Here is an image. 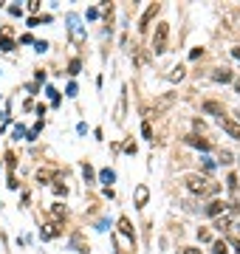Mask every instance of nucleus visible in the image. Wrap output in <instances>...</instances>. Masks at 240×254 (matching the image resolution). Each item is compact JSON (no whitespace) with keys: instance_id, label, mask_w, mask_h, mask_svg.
<instances>
[{"instance_id":"423d86ee","label":"nucleus","mask_w":240,"mask_h":254,"mask_svg":"<svg viewBox=\"0 0 240 254\" xmlns=\"http://www.w3.org/2000/svg\"><path fill=\"white\" fill-rule=\"evenodd\" d=\"M226 206H229V203H223V200H212V203L206 206V215H209V218H221Z\"/></svg>"},{"instance_id":"393cba45","label":"nucleus","mask_w":240,"mask_h":254,"mask_svg":"<svg viewBox=\"0 0 240 254\" xmlns=\"http://www.w3.org/2000/svg\"><path fill=\"white\" fill-rule=\"evenodd\" d=\"M28 11H34V14H37V11H40V0H28Z\"/></svg>"},{"instance_id":"c85d7f7f","label":"nucleus","mask_w":240,"mask_h":254,"mask_svg":"<svg viewBox=\"0 0 240 254\" xmlns=\"http://www.w3.org/2000/svg\"><path fill=\"white\" fill-rule=\"evenodd\" d=\"M23 136H26V130H23V127L17 125V127H14V138H23Z\"/></svg>"},{"instance_id":"6ab92c4d","label":"nucleus","mask_w":240,"mask_h":254,"mask_svg":"<svg viewBox=\"0 0 240 254\" xmlns=\"http://www.w3.org/2000/svg\"><path fill=\"white\" fill-rule=\"evenodd\" d=\"M212 252H215V254H229V252H226V243H223V240H218V243L212 246Z\"/></svg>"},{"instance_id":"473e14b6","label":"nucleus","mask_w":240,"mask_h":254,"mask_svg":"<svg viewBox=\"0 0 240 254\" xmlns=\"http://www.w3.org/2000/svg\"><path fill=\"white\" fill-rule=\"evenodd\" d=\"M232 246H235V249L240 252V237H238V240H232Z\"/></svg>"},{"instance_id":"2f4dec72","label":"nucleus","mask_w":240,"mask_h":254,"mask_svg":"<svg viewBox=\"0 0 240 254\" xmlns=\"http://www.w3.org/2000/svg\"><path fill=\"white\" fill-rule=\"evenodd\" d=\"M184 254H201L198 249H184Z\"/></svg>"},{"instance_id":"a878e982","label":"nucleus","mask_w":240,"mask_h":254,"mask_svg":"<svg viewBox=\"0 0 240 254\" xmlns=\"http://www.w3.org/2000/svg\"><path fill=\"white\" fill-rule=\"evenodd\" d=\"M48 96H51V102H54V105H60V93H57L54 88H48Z\"/></svg>"},{"instance_id":"cd10ccee","label":"nucleus","mask_w":240,"mask_h":254,"mask_svg":"<svg viewBox=\"0 0 240 254\" xmlns=\"http://www.w3.org/2000/svg\"><path fill=\"white\" fill-rule=\"evenodd\" d=\"M9 14H14V17H20V14H23V9H20V6H9Z\"/></svg>"},{"instance_id":"7c9ffc66","label":"nucleus","mask_w":240,"mask_h":254,"mask_svg":"<svg viewBox=\"0 0 240 254\" xmlns=\"http://www.w3.org/2000/svg\"><path fill=\"white\" fill-rule=\"evenodd\" d=\"M99 17V9H88V20H96Z\"/></svg>"},{"instance_id":"72a5a7b5","label":"nucleus","mask_w":240,"mask_h":254,"mask_svg":"<svg viewBox=\"0 0 240 254\" xmlns=\"http://www.w3.org/2000/svg\"><path fill=\"white\" fill-rule=\"evenodd\" d=\"M232 54H235V57H238V60H240V48H232Z\"/></svg>"},{"instance_id":"dca6fc26","label":"nucleus","mask_w":240,"mask_h":254,"mask_svg":"<svg viewBox=\"0 0 240 254\" xmlns=\"http://www.w3.org/2000/svg\"><path fill=\"white\" fill-rule=\"evenodd\" d=\"M0 51H14V43H11V37H3V40H0Z\"/></svg>"},{"instance_id":"9b49d317","label":"nucleus","mask_w":240,"mask_h":254,"mask_svg":"<svg viewBox=\"0 0 240 254\" xmlns=\"http://www.w3.org/2000/svg\"><path fill=\"white\" fill-rule=\"evenodd\" d=\"M229 226H232V215H223V218H218V223H215V229H221V232H226Z\"/></svg>"},{"instance_id":"6e6552de","label":"nucleus","mask_w":240,"mask_h":254,"mask_svg":"<svg viewBox=\"0 0 240 254\" xmlns=\"http://www.w3.org/2000/svg\"><path fill=\"white\" fill-rule=\"evenodd\" d=\"M212 79L215 82H232V79H235V73H232L229 68H218V71L212 73Z\"/></svg>"},{"instance_id":"412c9836","label":"nucleus","mask_w":240,"mask_h":254,"mask_svg":"<svg viewBox=\"0 0 240 254\" xmlns=\"http://www.w3.org/2000/svg\"><path fill=\"white\" fill-rule=\"evenodd\" d=\"M226 184H229V192L235 195V192H238V175H229V181Z\"/></svg>"},{"instance_id":"c9c22d12","label":"nucleus","mask_w":240,"mask_h":254,"mask_svg":"<svg viewBox=\"0 0 240 254\" xmlns=\"http://www.w3.org/2000/svg\"><path fill=\"white\" fill-rule=\"evenodd\" d=\"M238 116H240V113H238Z\"/></svg>"},{"instance_id":"f8f14e48","label":"nucleus","mask_w":240,"mask_h":254,"mask_svg":"<svg viewBox=\"0 0 240 254\" xmlns=\"http://www.w3.org/2000/svg\"><path fill=\"white\" fill-rule=\"evenodd\" d=\"M203 110H206V113H218V116H223V108L218 105V102H206V105H203Z\"/></svg>"},{"instance_id":"9d476101","label":"nucleus","mask_w":240,"mask_h":254,"mask_svg":"<svg viewBox=\"0 0 240 254\" xmlns=\"http://www.w3.org/2000/svg\"><path fill=\"white\" fill-rule=\"evenodd\" d=\"M119 232L133 240V223H130V218H119Z\"/></svg>"},{"instance_id":"f257e3e1","label":"nucleus","mask_w":240,"mask_h":254,"mask_svg":"<svg viewBox=\"0 0 240 254\" xmlns=\"http://www.w3.org/2000/svg\"><path fill=\"white\" fill-rule=\"evenodd\" d=\"M186 190L192 195H212V192H218V184H209L201 175H186Z\"/></svg>"},{"instance_id":"1a4fd4ad","label":"nucleus","mask_w":240,"mask_h":254,"mask_svg":"<svg viewBox=\"0 0 240 254\" xmlns=\"http://www.w3.org/2000/svg\"><path fill=\"white\" fill-rule=\"evenodd\" d=\"M186 144H192V147H198V150H203V153H206V150H209V141H206V138H198V136H186Z\"/></svg>"},{"instance_id":"4468645a","label":"nucleus","mask_w":240,"mask_h":254,"mask_svg":"<svg viewBox=\"0 0 240 254\" xmlns=\"http://www.w3.org/2000/svg\"><path fill=\"white\" fill-rule=\"evenodd\" d=\"M99 178H102V184H113V181H116V175H113V170H102V173H99Z\"/></svg>"},{"instance_id":"aec40b11","label":"nucleus","mask_w":240,"mask_h":254,"mask_svg":"<svg viewBox=\"0 0 240 254\" xmlns=\"http://www.w3.org/2000/svg\"><path fill=\"white\" fill-rule=\"evenodd\" d=\"M82 175H85V181H88V184L93 181V170H91V164H85V167H82Z\"/></svg>"},{"instance_id":"4be33fe9","label":"nucleus","mask_w":240,"mask_h":254,"mask_svg":"<svg viewBox=\"0 0 240 254\" xmlns=\"http://www.w3.org/2000/svg\"><path fill=\"white\" fill-rule=\"evenodd\" d=\"M170 79H184V68L178 65V68H173V73H170Z\"/></svg>"},{"instance_id":"c756f323","label":"nucleus","mask_w":240,"mask_h":254,"mask_svg":"<svg viewBox=\"0 0 240 254\" xmlns=\"http://www.w3.org/2000/svg\"><path fill=\"white\" fill-rule=\"evenodd\" d=\"M201 54H203V48H192V54L189 57H192V60H201Z\"/></svg>"},{"instance_id":"f3484780","label":"nucleus","mask_w":240,"mask_h":254,"mask_svg":"<svg viewBox=\"0 0 240 254\" xmlns=\"http://www.w3.org/2000/svg\"><path fill=\"white\" fill-rule=\"evenodd\" d=\"M51 212H54V218H60V220L65 218V206H62V203H54V206H51Z\"/></svg>"},{"instance_id":"ddd939ff","label":"nucleus","mask_w":240,"mask_h":254,"mask_svg":"<svg viewBox=\"0 0 240 254\" xmlns=\"http://www.w3.org/2000/svg\"><path fill=\"white\" fill-rule=\"evenodd\" d=\"M68 20H71V34H74L76 40H82V28L76 26V17H74V14H71V17H68Z\"/></svg>"},{"instance_id":"7ed1b4c3","label":"nucleus","mask_w":240,"mask_h":254,"mask_svg":"<svg viewBox=\"0 0 240 254\" xmlns=\"http://www.w3.org/2000/svg\"><path fill=\"white\" fill-rule=\"evenodd\" d=\"M158 11H161V3H150L147 11H144V14H141V20H139V31H147V26L156 20Z\"/></svg>"},{"instance_id":"20e7f679","label":"nucleus","mask_w":240,"mask_h":254,"mask_svg":"<svg viewBox=\"0 0 240 254\" xmlns=\"http://www.w3.org/2000/svg\"><path fill=\"white\" fill-rule=\"evenodd\" d=\"M221 127L229 133L232 138H240V125L238 122H232V119H226V116H221Z\"/></svg>"},{"instance_id":"39448f33","label":"nucleus","mask_w":240,"mask_h":254,"mask_svg":"<svg viewBox=\"0 0 240 254\" xmlns=\"http://www.w3.org/2000/svg\"><path fill=\"white\" fill-rule=\"evenodd\" d=\"M40 237H43V240H54V237H60V226H57V223H46V226L40 229Z\"/></svg>"},{"instance_id":"5701e85b","label":"nucleus","mask_w":240,"mask_h":254,"mask_svg":"<svg viewBox=\"0 0 240 254\" xmlns=\"http://www.w3.org/2000/svg\"><path fill=\"white\" fill-rule=\"evenodd\" d=\"M141 136H144V138H153V127H150L147 122H144V125H141Z\"/></svg>"},{"instance_id":"2eb2a0df","label":"nucleus","mask_w":240,"mask_h":254,"mask_svg":"<svg viewBox=\"0 0 240 254\" xmlns=\"http://www.w3.org/2000/svg\"><path fill=\"white\" fill-rule=\"evenodd\" d=\"M79 68H82V63H79V60H71V63H68V73H71V76H76V73H79Z\"/></svg>"},{"instance_id":"0eeeda50","label":"nucleus","mask_w":240,"mask_h":254,"mask_svg":"<svg viewBox=\"0 0 240 254\" xmlns=\"http://www.w3.org/2000/svg\"><path fill=\"white\" fill-rule=\"evenodd\" d=\"M147 200H150V190L144 184H139L136 187V206H147Z\"/></svg>"},{"instance_id":"f03ea898","label":"nucleus","mask_w":240,"mask_h":254,"mask_svg":"<svg viewBox=\"0 0 240 254\" xmlns=\"http://www.w3.org/2000/svg\"><path fill=\"white\" fill-rule=\"evenodd\" d=\"M167 34H170V26H167V23H158L156 34H153V51H156V54H164L167 51Z\"/></svg>"},{"instance_id":"bb28decb","label":"nucleus","mask_w":240,"mask_h":254,"mask_svg":"<svg viewBox=\"0 0 240 254\" xmlns=\"http://www.w3.org/2000/svg\"><path fill=\"white\" fill-rule=\"evenodd\" d=\"M54 192H57V195H68V187H62V184H54Z\"/></svg>"},{"instance_id":"f704fd0d","label":"nucleus","mask_w":240,"mask_h":254,"mask_svg":"<svg viewBox=\"0 0 240 254\" xmlns=\"http://www.w3.org/2000/svg\"><path fill=\"white\" fill-rule=\"evenodd\" d=\"M238 93H240V85H238Z\"/></svg>"},{"instance_id":"b1692460","label":"nucleus","mask_w":240,"mask_h":254,"mask_svg":"<svg viewBox=\"0 0 240 254\" xmlns=\"http://www.w3.org/2000/svg\"><path fill=\"white\" fill-rule=\"evenodd\" d=\"M203 170H206V173H212V170H215V161H212V158H203Z\"/></svg>"},{"instance_id":"a211bd4d","label":"nucleus","mask_w":240,"mask_h":254,"mask_svg":"<svg viewBox=\"0 0 240 254\" xmlns=\"http://www.w3.org/2000/svg\"><path fill=\"white\" fill-rule=\"evenodd\" d=\"M198 240H201V243H209V240H212L209 229H198Z\"/></svg>"}]
</instances>
